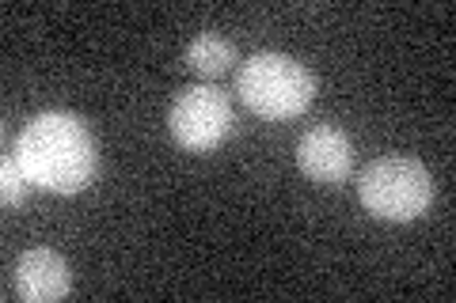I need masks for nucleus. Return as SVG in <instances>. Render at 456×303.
I'll return each mask as SVG.
<instances>
[{"label": "nucleus", "instance_id": "f257e3e1", "mask_svg": "<svg viewBox=\"0 0 456 303\" xmlns=\"http://www.w3.org/2000/svg\"><path fill=\"white\" fill-rule=\"evenodd\" d=\"M16 160L31 186L50 194H80L95 179L99 152L84 118L69 110L35 114L16 137Z\"/></svg>", "mask_w": 456, "mask_h": 303}, {"label": "nucleus", "instance_id": "f03ea898", "mask_svg": "<svg viewBox=\"0 0 456 303\" xmlns=\"http://www.w3.org/2000/svg\"><path fill=\"white\" fill-rule=\"evenodd\" d=\"M236 95L251 114L266 122H289L305 114L316 99V76L289 53L263 50L251 53L236 72Z\"/></svg>", "mask_w": 456, "mask_h": 303}, {"label": "nucleus", "instance_id": "7ed1b4c3", "mask_svg": "<svg viewBox=\"0 0 456 303\" xmlns=\"http://www.w3.org/2000/svg\"><path fill=\"white\" fill-rule=\"evenodd\" d=\"M362 205L392 224H411L430 209L434 201V179L419 160L411 155H380L358 179Z\"/></svg>", "mask_w": 456, "mask_h": 303}, {"label": "nucleus", "instance_id": "20e7f679", "mask_svg": "<svg viewBox=\"0 0 456 303\" xmlns=\"http://www.w3.org/2000/svg\"><path fill=\"white\" fill-rule=\"evenodd\" d=\"M236 118L232 107H228V95L209 88V84H191L183 88L175 99H171L167 110V133L179 148L187 152H213L232 137Z\"/></svg>", "mask_w": 456, "mask_h": 303}, {"label": "nucleus", "instance_id": "39448f33", "mask_svg": "<svg viewBox=\"0 0 456 303\" xmlns=\"http://www.w3.org/2000/svg\"><path fill=\"white\" fill-rule=\"evenodd\" d=\"M297 167L320 186H342L354 171V140L338 125H312L297 140Z\"/></svg>", "mask_w": 456, "mask_h": 303}, {"label": "nucleus", "instance_id": "423d86ee", "mask_svg": "<svg viewBox=\"0 0 456 303\" xmlns=\"http://www.w3.org/2000/svg\"><path fill=\"white\" fill-rule=\"evenodd\" d=\"M12 288L23 303H53L69 296L73 277H69V262L50 247H35L20 254L16 269H12Z\"/></svg>", "mask_w": 456, "mask_h": 303}, {"label": "nucleus", "instance_id": "0eeeda50", "mask_svg": "<svg viewBox=\"0 0 456 303\" xmlns=\"http://www.w3.org/2000/svg\"><path fill=\"white\" fill-rule=\"evenodd\" d=\"M183 65L191 72H198V76H209V80L224 76V72L236 65V46L224 35H198L187 46V53H183Z\"/></svg>", "mask_w": 456, "mask_h": 303}, {"label": "nucleus", "instance_id": "6e6552de", "mask_svg": "<svg viewBox=\"0 0 456 303\" xmlns=\"http://www.w3.org/2000/svg\"><path fill=\"white\" fill-rule=\"evenodd\" d=\"M0 201H4L8 209H16V205H23V197H27V186H31V179L23 175V167H20V160H16V152H8L4 160H0Z\"/></svg>", "mask_w": 456, "mask_h": 303}]
</instances>
